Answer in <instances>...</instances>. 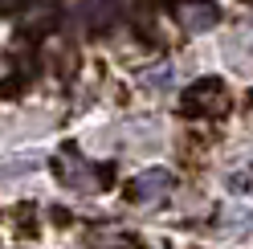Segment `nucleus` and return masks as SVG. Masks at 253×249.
Returning <instances> with one entry per match:
<instances>
[{
    "label": "nucleus",
    "instance_id": "f257e3e1",
    "mask_svg": "<svg viewBox=\"0 0 253 249\" xmlns=\"http://www.w3.org/2000/svg\"><path fill=\"white\" fill-rule=\"evenodd\" d=\"M229 111V90L220 78H200L180 94V115L188 119H220Z\"/></svg>",
    "mask_w": 253,
    "mask_h": 249
},
{
    "label": "nucleus",
    "instance_id": "f03ea898",
    "mask_svg": "<svg viewBox=\"0 0 253 249\" xmlns=\"http://www.w3.org/2000/svg\"><path fill=\"white\" fill-rule=\"evenodd\" d=\"M168 188H171V172H164V167H151V172H143L139 180H131L126 196H131L135 205H143V200H160Z\"/></svg>",
    "mask_w": 253,
    "mask_h": 249
},
{
    "label": "nucleus",
    "instance_id": "7ed1b4c3",
    "mask_svg": "<svg viewBox=\"0 0 253 249\" xmlns=\"http://www.w3.org/2000/svg\"><path fill=\"white\" fill-rule=\"evenodd\" d=\"M176 21L188 29V33H204V29H212L220 21V8H212V4H180Z\"/></svg>",
    "mask_w": 253,
    "mask_h": 249
}]
</instances>
